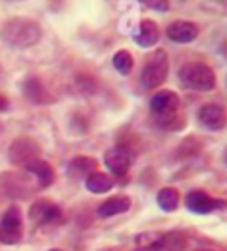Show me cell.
Segmentation results:
<instances>
[{
    "label": "cell",
    "instance_id": "6da1fadb",
    "mask_svg": "<svg viewBox=\"0 0 227 251\" xmlns=\"http://www.w3.org/2000/svg\"><path fill=\"white\" fill-rule=\"evenodd\" d=\"M40 34H43V30H40L36 20L25 18V16L8 18L2 25V28H0V38H2L6 45L16 47V49H28V47L36 45Z\"/></svg>",
    "mask_w": 227,
    "mask_h": 251
},
{
    "label": "cell",
    "instance_id": "7a4b0ae2",
    "mask_svg": "<svg viewBox=\"0 0 227 251\" xmlns=\"http://www.w3.org/2000/svg\"><path fill=\"white\" fill-rule=\"evenodd\" d=\"M179 80L183 82L187 89L193 91H213L217 85V76L213 69L205 62H185L179 71Z\"/></svg>",
    "mask_w": 227,
    "mask_h": 251
},
{
    "label": "cell",
    "instance_id": "3957f363",
    "mask_svg": "<svg viewBox=\"0 0 227 251\" xmlns=\"http://www.w3.org/2000/svg\"><path fill=\"white\" fill-rule=\"evenodd\" d=\"M179 95L173 91L163 89L153 95L151 99V111L161 127H177V111H179Z\"/></svg>",
    "mask_w": 227,
    "mask_h": 251
},
{
    "label": "cell",
    "instance_id": "277c9868",
    "mask_svg": "<svg viewBox=\"0 0 227 251\" xmlns=\"http://www.w3.org/2000/svg\"><path fill=\"white\" fill-rule=\"evenodd\" d=\"M167 75H169V58H167V52L159 49L149 56L145 67H143L141 85L145 89H157L167 80Z\"/></svg>",
    "mask_w": 227,
    "mask_h": 251
},
{
    "label": "cell",
    "instance_id": "5b68a950",
    "mask_svg": "<svg viewBox=\"0 0 227 251\" xmlns=\"http://www.w3.org/2000/svg\"><path fill=\"white\" fill-rule=\"evenodd\" d=\"M38 153H40V147L28 137H18L16 141H12L8 149L10 163L14 165H26L32 159H38Z\"/></svg>",
    "mask_w": 227,
    "mask_h": 251
},
{
    "label": "cell",
    "instance_id": "8992f818",
    "mask_svg": "<svg viewBox=\"0 0 227 251\" xmlns=\"http://www.w3.org/2000/svg\"><path fill=\"white\" fill-rule=\"evenodd\" d=\"M23 237V219L16 207H10L0 221V239L4 243H16Z\"/></svg>",
    "mask_w": 227,
    "mask_h": 251
},
{
    "label": "cell",
    "instance_id": "52a82bcc",
    "mask_svg": "<svg viewBox=\"0 0 227 251\" xmlns=\"http://www.w3.org/2000/svg\"><path fill=\"white\" fill-rule=\"evenodd\" d=\"M197 117H199L203 127H207L211 131H219L227 125V111L221 107V104H215V102L203 104Z\"/></svg>",
    "mask_w": 227,
    "mask_h": 251
},
{
    "label": "cell",
    "instance_id": "ba28073f",
    "mask_svg": "<svg viewBox=\"0 0 227 251\" xmlns=\"http://www.w3.org/2000/svg\"><path fill=\"white\" fill-rule=\"evenodd\" d=\"M23 93L26 97L28 102L32 104H49L52 102V95L49 93V89L45 87V82L38 76H28L23 85Z\"/></svg>",
    "mask_w": 227,
    "mask_h": 251
},
{
    "label": "cell",
    "instance_id": "9c48e42d",
    "mask_svg": "<svg viewBox=\"0 0 227 251\" xmlns=\"http://www.w3.org/2000/svg\"><path fill=\"white\" fill-rule=\"evenodd\" d=\"M199 34V28L195 23H189V20H175L167 26V38H171L173 43H181L187 45L193 43Z\"/></svg>",
    "mask_w": 227,
    "mask_h": 251
},
{
    "label": "cell",
    "instance_id": "30bf717a",
    "mask_svg": "<svg viewBox=\"0 0 227 251\" xmlns=\"http://www.w3.org/2000/svg\"><path fill=\"white\" fill-rule=\"evenodd\" d=\"M185 203H187V209L193 213H199V215H205V213H211L213 209L217 207H225V203L209 197L207 193L203 191H191L187 195V199H185Z\"/></svg>",
    "mask_w": 227,
    "mask_h": 251
},
{
    "label": "cell",
    "instance_id": "8fae6325",
    "mask_svg": "<svg viewBox=\"0 0 227 251\" xmlns=\"http://www.w3.org/2000/svg\"><path fill=\"white\" fill-rule=\"evenodd\" d=\"M105 163H107L109 169L115 173V177H125L127 171H129V165H131V155H129L127 149L115 147V149L107 151Z\"/></svg>",
    "mask_w": 227,
    "mask_h": 251
},
{
    "label": "cell",
    "instance_id": "7c38bea8",
    "mask_svg": "<svg viewBox=\"0 0 227 251\" xmlns=\"http://www.w3.org/2000/svg\"><path fill=\"white\" fill-rule=\"evenodd\" d=\"M30 217L36 223H54L60 219V209L50 201H36L30 207Z\"/></svg>",
    "mask_w": 227,
    "mask_h": 251
},
{
    "label": "cell",
    "instance_id": "4fadbf2b",
    "mask_svg": "<svg viewBox=\"0 0 227 251\" xmlns=\"http://www.w3.org/2000/svg\"><path fill=\"white\" fill-rule=\"evenodd\" d=\"M26 169H28L32 175H36L40 187L52 185V181H54V169L50 167V163H47V161H43V159H32L30 163H26Z\"/></svg>",
    "mask_w": 227,
    "mask_h": 251
},
{
    "label": "cell",
    "instance_id": "5bb4252c",
    "mask_svg": "<svg viewBox=\"0 0 227 251\" xmlns=\"http://www.w3.org/2000/svg\"><path fill=\"white\" fill-rule=\"evenodd\" d=\"M137 45L143 47V49H149V47H155L157 40H159V26L153 23V20H141V26H139V32L135 36Z\"/></svg>",
    "mask_w": 227,
    "mask_h": 251
},
{
    "label": "cell",
    "instance_id": "9a60e30c",
    "mask_svg": "<svg viewBox=\"0 0 227 251\" xmlns=\"http://www.w3.org/2000/svg\"><path fill=\"white\" fill-rule=\"evenodd\" d=\"M131 207V199L125 197V195H117V197H111L107 199L99 207V215L101 217H113V215H119V213H125L129 211Z\"/></svg>",
    "mask_w": 227,
    "mask_h": 251
},
{
    "label": "cell",
    "instance_id": "2e32d148",
    "mask_svg": "<svg viewBox=\"0 0 227 251\" xmlns=\"http://www.w3.org/2000/svg\"><path fill=\"white\" fill-rule=\"evenodd\" d=\"M85 185H87V189H89L91 193L101 195V193H107V191L113 189V179H111L107 173L95 171V173H91V175L87 177Z\"/></svg>",
    "mask_w": 227,
    "mask_h": 251
},
{
    "label": "cell",
    "instance_id": "e0dca14e",
    "mask_svg": "<svg viewBox=\"0 0 227 251\" xmlns=\"http://www.w3.org/2000/svg\"><path fill=\"white\" fill-rule=\"evenodd\" d=\"M157 203L163 211H175L179 205V191L173 189V187H165L157 195Z\"/></svg>",
    "mask_w": 227,
    "mask_h": 251
},
{
    "label": "cell",
    "instance_id": "ac0fdd59",
    "mask_svg": "<svg viewBox=\"0 0 227 251\" xmlns=\"http://www.w3.org/2000/svg\"><path fill=\"white\" fill-rule=\"evenodd\" d=\"M113 65L115 69L121 73V75H129L133 71V65H135V60H133V54L125 49H121L113 54Z\"/></svg>",
    "mask_w": 227,
    "mask_h": 251
},
{
    "label": "cell",
    "instance_id": "d6986e66",
    "mask_svg": "<svg viewBox=\"0 0 227 251\" xmlns=\"http://www.w3.org/2000/svg\"><path fill=\"white\" fill-rule=\"evenodd\" d=\"M99 163L91 157H76L71 161V171L76 173V175H91L97 171Z\"/></svg>",
    "mask_w": 227,
    "mask_h": 251
},
{
    "label": "cell",
    "instance_id": "ffe728a7",
    "mask_svg": "<svg viewBox=\"0 0 227 251\" xmlns=\"http://www.w3.org/2000/svg\"><path fill=\"white\" fill-rule=\"evenodd\" d=\"M76 85L82 93H97L99 91V80L93 75H78L76 76Z\"/></svg>",
    "mask_w": 227,
    "mask_h": 251
},
{
    "label": "cell",
    "instance_id": "44dd1931",
    "mask_svg": "<svg viewBox=\"0 0 227 251\" xmlns=\"http://www.w3.org/2000/svg\"><path fill=\"white\" fill-rule=\"evenodd\" d=\"M145 6L153 8V10H159V12H167L169 10V0H139Z\"/></svg>",
    "mask_w": 227,
    "mask_h": 251
},
{
    "label": "cell",
    "instance_id": "7402d4cb",
    "mask_svg": "<svg viewBox=\"0 0 227 251\" xmlns=\"http://www.w3.org/2000/svg\"><path fill=\"white\" fill-rule=\"evenodd\" d=\"M0 109H6V99L0 97Z\"/></svg>",
    "mask_w": 227,
    "mask_h": 251
},
{
    "label": "cell",
    "instance_id": "603a6c76",
    "mask_svg": "<svg viewBox=\"0 0 227 251\" xmlns=\"http://www.w3.org/2000/svg\"><path fill=\"white\" fill-rule=\"evenodd\" d=\"M225 161H227V153H225Z\"/></svg>",
    "mask_w": 227,
    "mask_h": 251
},
{
    "label": "cell",
    "instance_id": "cb8c5ba5",
    "mask_svg": "<svg viewBox=\"0 0 227 251\" xmlns=\"http://www.w3.org/2000/svg\"><path fill=\"white\" fill-rule=\"evenodd\" d=\"M52 251H58V249H52Z\"/></svg>",
    "mask_w": 227,
    "mask_h": 251
}]
</instances>
